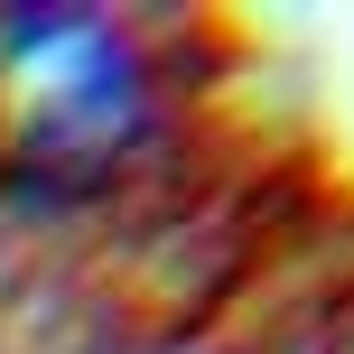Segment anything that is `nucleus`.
Here are the masks:
<instances>
[{"instance_id": "obj_1", "label": "nucleus", "mask_w": 354, "mask_h": 354, "mask_svg": "<svg viewBox=\"0 0 354 354\" xmlns=\"http://www.w3.org/2000/svg\"><path fill=\"white\" fill-rule=\"evenodd\" d=\"M140 131V75L103 19L10 10L0 19V168L37 196L103 187Z\"/></svg>"}]
</instances>
